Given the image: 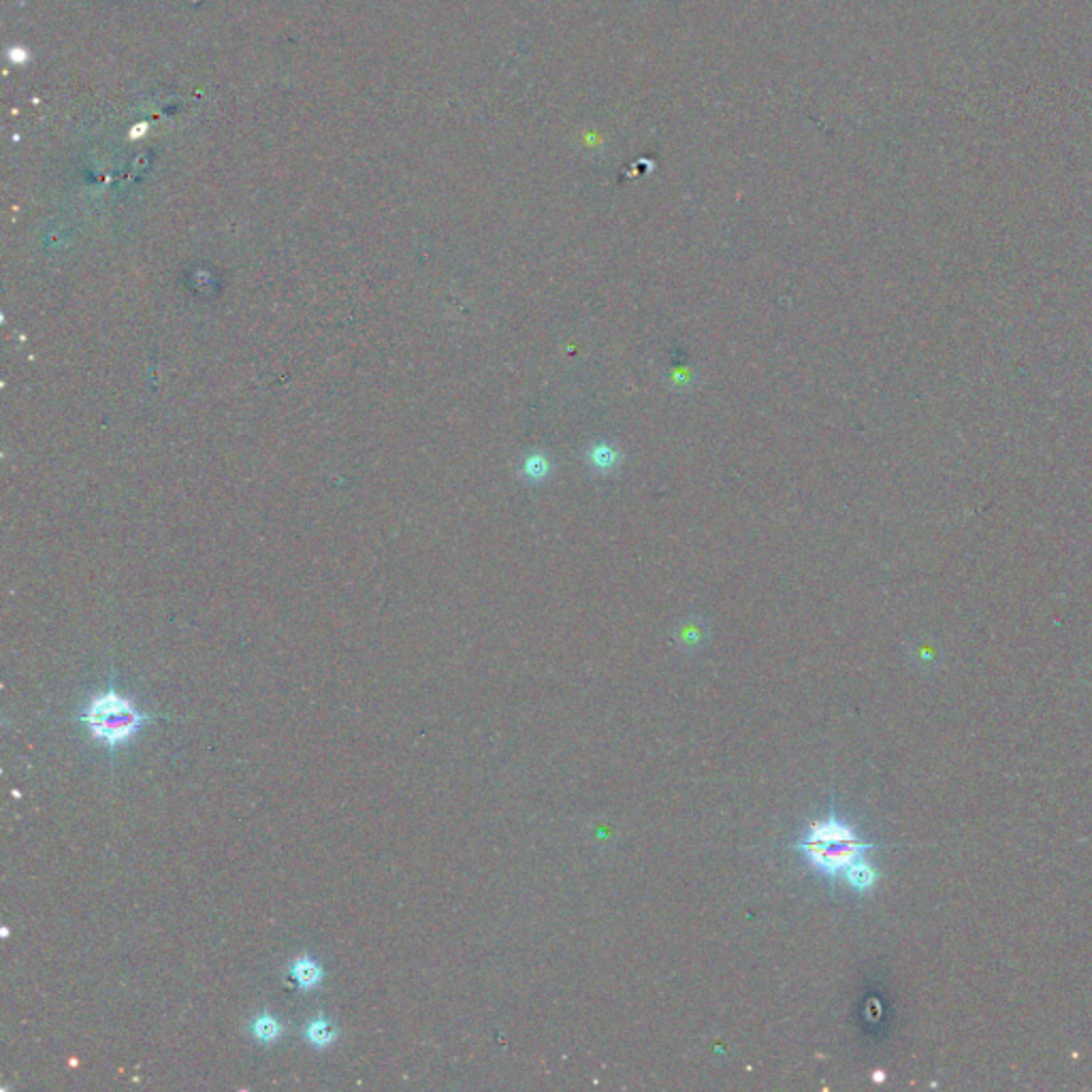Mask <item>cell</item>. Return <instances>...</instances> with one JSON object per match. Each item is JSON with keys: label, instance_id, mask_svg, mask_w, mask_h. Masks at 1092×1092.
Instances as JSON below:
<instances>
[{"label": "cell", "instance_id": "obj_6", "mask_svg": "<svg viewBox=\"0 0 1092 1092\" xmlns=\"http://www.w3.org/2000/svg\"><path fill=\"white\" fill-rule=\"evenodd\" d=\"M250 1035H252L258 1044L273 1046V1044H278L282 1035H285V1027H282V1022L276 1018V1015L261 1014V1015H256L252 1022H250Z\"/></svg>", "mask_w": 1092, "mask_h": 1092}, {"label": "cell", "instance_id": "obj_2", "mask_svg": "<svg viewBox=\"0 0 1092 1092\" xmlns=\"http://www.w3.org/2000/svg\"><path fill=\"white\" fill-rule=\"evenodd\" d=\"M871 847V843H864L847 823L835 820V817L813 823L806 837L798 843V849L806 856V860L830 877H835V875L845 877V873L858 860H862L864 852Z\"/></svg>", "mask_w": 1092, "mask_h": 1092}, {"label": "cell", "instance_id": "obj_5", "mask_svg": "<svg viewBox=\"0 0 1092 1092\" xmlns=\"http://www.w3.org/2000/svg\"><path fill=\"white\" fill-rule=\"evenodd\" d=\"M290 978L295 979L302 992H312L322 983L324 973L321 969V964L312 961L310 956H299L295 958L293 964H290Z\"/></svg>", "mask_w": 1092, "mask_h": 1092}, {"label": "cell", "instance_id": "obj_4", "mask_svg": "<svg viewBox=\"0 0 1092 1092\" xmlns=\"http://www.w3.org/2000/svg\"><path fill=\"white\" fill-rule=\"evenodd\" d=\"M553 459L545 450H531V453L523 455L519 463V477L529 487L545 485V482L553 477Z\"/></svg>", "mask_w": 1092, "mask_h": 1092}, {"label": "cell", "instance_id": "obj_8", "mask_svg": "<svg viewBox=\"0 0 1092 1092\" xmlns=\"http://www.w3.org/2000/svg\"><path fill=\"white\" fill-rule=\"evenodd\" d=\"M877 877H879L877 871H875V866L866 860V858L858 860L852 869L845 873V879H847L849 886L860 890V892L871 890L875 886V881H877Z\"/></svg>", "mask_w": 1092, "mask_h": 1092}, {"label": "cell", "instance_id": "obj_1", "mask_svg": "<svg viewBox=\"0 0 1092 1092\" xmlns=\"http://www.w3.org/2000/svg\"><path fill=\"white\" fill-rule=\"evenodd\" d=\"M152 719L154 715L139 711L130 698L118 694L115 689L96 694L81 713V721L90 730V737L110 752L129 745Z\"/></svg>", "mask_w": 1092, "mask_h": 1092}, {"label": "cell", "instance_id": "obj_7", "mask_svg": "<svg viewBox=\"0 0 1092 1092\" xmlns=\"http://www.w3.org/2000/svg\"><path fill=\"white\" fill-rule=\"evenodd\" d=\"M305 1039L310 1046L324 1049V1048L333 1046V1041L338 1039V1031L331 1027V1022L327 1018H322L321 1015V1018L310 1020L305 1024Z\"/></svg>", "mask_w": 1092, "mask_h": 1092}, {"label": "cell", "instance_id": "obj_3", "mask_svg": "<svg viewBox=\"0 0 1092 1092\" xmlns=\"http://www.w3.org/2000/svg\"><path fill=\"white\" fill-rule=\"evenodd\" d=\"M623 450L615 444L613 440H596L587 446L585 461L591 472L598 477H611L616 474L623 465Z\"/></svg>", "mask_w": 1092, "mask_h": 1092}, {"label": "cell", "instance_id": "obj_9", "mask_svg": "<svg viewBox=\"0 0 1092 1092\" xmlns=\"http://www.w3.org/2000/svg\"><path fill=\"white\" fill-rule=\"evenodd\" d=\"M691 382H694V376H691V370H689V368L683 370V372L677 370V376L672 378V387L677 389V390H679V389H689Z\"/></svg>", "mask_w": 1092, "mask_h": 1092}]
</instances>
